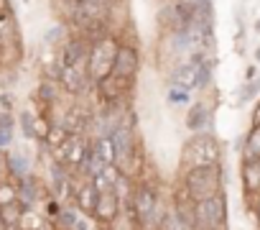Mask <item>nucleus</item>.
Wrapping results in <instances>:
<instances>
[{"mask_svg":"<svg viewBox=\"0 0 260 230\" xmlns=\"http://www.w3.org/2000/svg\"><path fill=\"white\" fill-rule=\"evenodd\" d=\"M92 154V143L87 141V136H69L56 151H54V159L56 164H61L64 169L69 171H79L84 166V161L89 159Z\"/></svg>","mask_w":260,"mask_h":230,"instance_id":"nucleus-6","label":"nucleus"},{"mask_svg":"<svg viewBox=\"0 0 260 230\" xmlns=\"http://www.w3.org/2000/svg\"><path fill=\"white\" fill-rule=\"evenodd\" d=\"M209 123H212V110H209V105H207V102H194V105L189 107V112H186V128L197 136V133H207Z\"/></svg>","mask_w":260,"mask_h":230,"instance_id":"nucleus-15","label":"nucleus"},{"mask_svg":"<svg viewBox=\"0 0 260 230\" xmlns=\"http://www.w3.org/2000/svg\"><path fill=\"white\" fill-rule=\"evenodd\" d=\"M227 197L224 192L194 205V230H227Z\"/></svg>","mask_w":260,"mask_h":230,"instance_id":"nucleus-5","label":"nucleus"},{"mask_svg":"<svg viewBox=\"0 0 260 230\" xmlns=\"http://www.w3.org/2000/svg\"><path fill=\"white\" fill-rule=\"evenodd\" d=\"M209 79H212V69L209 67H204V64H194V62H186V64H181V67H176L174 69V74H171V84H176V87H184V90H204L207 84H209Z\"/></svg>","mask_w":260,"mask_h":230,"instance_id":"nucleus-7","label":"nucleus"},{"mask_svg":"<svg viewBox=\"0 0 260 230\" xmlns=\"http://www.w3.org/2000/svg\"><path fill=\"white\" fill-rule=\"evenodd\" d=\"M189 100H191V92H189V90L176 87V84L169 87V102H174V105H186Z\"/></svg>","mask_w":260,"mask_h":230,"instance_id":"nucleus-25","label":"nucleus"},{"mask_svg":"<svg viewBox=\"0 0 260 230\" xmlns=\"http://www.w3.org/2000/svg\"><path fill=\"white\" fill-rule=\"evenodd\" d=\"M0 11H11V3H8V0H0Z\"/></svg>","mask_w":260,"mask_h":230,"instance_id":"nucleus-34","label":"nucleus"},{"mask_svg":"<svg viewBox=\"0 0 260 230\" xmlns=\"http://www.w3.org/2000/svg\"><path fill=\"white\" fill-rule=\"evenodd\" d=\"M59 84L69 95H82L87 87V67H59Z\"/></svg>","mask_w":260,"mask_h":230,"instance_id":"nucleus-14","label":"nucleus"},{"mask_svg":"<svg viewBox=\"0 0 260 230\" xmlns=\"http://www.w3.org/2000/svg\"><path fill=\"white\" fill-rule=\"evenodd\" d=\"M21 128L26 138H36V115L34 112H21Z\"/></svg>","mask_w":260,"mask_h":230,"instance_id":"nucleus-26","label":"nucleus"},{"mask_svg":"<svg viewBox=\"0 0 260 230\" xmlns=\"http://www.w3.org/2000/svg\"><path fill=\"white\" fill-rule=\"evenodd\" d=\"M0 230H6V225H3V217H0Z\"/></svg>","mask_w":260,"mask_h":230,"instance_id":"nucleus-35","label":"nucleus"},{"mask_svg":"<svg viewBox=\"0 0 260 230\" xmlns=\"http://www.w3.org/2000/svg\"><path fill=\"white\" fill-rule=\"evenodd\" d=\"M92 44L84 36H74L61 46L59 54V67H87V56H89Z\"/></svg>","mask_w":260,"mask_h":230,"instance_id":"nucleus-10","label":"nucleus"},{"mask_svg":"<svg viewBox=\"0 0 260 230\" xmlns=\"http://www.w3.org/2000/svg\"><path fill=\"white\" fill-rule=\"evenodd\" d=\"M3 174H8V166H6V156H3V151H0V177Z\"/></svg>","mask_w":260,"mask_h":230,"instance_id":"nucleus-32","label":"nucleus"},{"mask_svg":"<svg viewBox=\"0 0 260 230\" xmlns=\"http://www.w3.org/2000/svg\"><path fill=\"white\" fill-rule=\"evenodd\" d=\"M120 207H122V194H120V189H115V192H102L100 199H97V207H94L92 220H94L97 225H102V227H112V225L117 222V217H120Z\"/></svg>","mask_w":260,"mask_h":230,"instance_id":"nucleus-9","label":"nucleus"},{"mask_svg":"<svg viewBox=\"0 0 260 230\" xmlns=\"http://www.w3.org/2000/svg\"><path fill=\"white\" fill-rule=\"evenodd\" d=\"M6 166H8V174L16 177V179H21V177L28 174V161H26L23 154H11V156H6Z\"/></svg>","mask_w":260,"mask_h":230,"instance_id":"nucleus-22","label":"nucleus"},{"mask_svg":"<svg viewBox=\"0 0 260 230\" xmlns=\"http://www.w3.org/2000/svg\"><path fill=\"white\" fill-rule=\"evenodd\" d=\"M255 126H260V102L255 105V110H252V128Z\"/></svg>","mask_w":260,"mask_h":230,"instance_id":"nucleus-30","label":"nucleus"},{"mask_svg":"<svg viewBox=\"0 0 260 230\" xmlns=\"http://www.w3.org/2000/svg\"><path fill=\"white\" fill-rule=\"evenodd\" d=\"M6 126H13V118H11V112H0V128H6Z\"/></svg>","mask_w":260,"mask_h":230,"instance_id":"nucleus-29","label":"nucleus"},{"mask_svg":"<svg viewBox=\"0 0 260 230\" xmlns=\"http://www.w3.org/2000/svg\"><path fill=\"white\" fill-rule=\"evenodd\" d=\"M77 3H79V0H77Z\"/></svg>","mask_w":260,"mask_h":230,"instance_id":"nucleus-40","label":"nucleus"},{"mask_svg":"<svg viewBox=\"0 0 260 230\" xmlns=\"http://www.w3.org/2000/svg\"><path fill=\"white\" fill-rule=\"evenodd\" d=\"M16 189H18V199L31 210L36 205V199H39V182H36V177L26 174V177L16 179Z\"/></svg>","mask_w":260,"mask_h":230,"instance_id":"nucleus-18","label":"nucleus"},{"mask_svg":"<svg viewBox=\"0 0 260 230\" xmlns=\"http://www.w3.org/2000/svg\"><path fill=\"white\" fill-rule=\"evenodd\" d=\"M97 199H100V192L94 187L92 179H82L74 189V207L84 215V217H92L94 215V207H97Z\"/></svg>","mask_w":260,"mask_h":230,"instance_id":"nucleus-13","label":"nucleus"},{"mask_svg":"<svg viewBox=\"0 0 260 230\" xmlns=\"http://www.w3.org/2000/svg\"><path fill=\"white\" fill-rule=\"evenodd\" d=\"M255 59H257V62H260V49H257V54H255Z\"/></svg>","mask_w":260,"mask_h":230,"instance_id":"nucleus-36","label":"nucleus"},{"mask_svg":"<svg viewBox=\"0 0 260 230\" xmlns=\"http://www.w3.org/2000/svg\"><path fill=\"white\" fill-rule=\"evenodd\" d=\"M92 182H94V187H97L100 194H102V192H115V189H120L122 171H120V166H102V169L92 177Z\"/></svg>","mask_w":260,"mask_h":230,"instance_id":"nucleus-17","label":"nucleus"},{"mask_svg":"<svg viewBox=\"0 0 260 230\" xmlns=\"http://www.w3.org/2000/svg\"><path fill=\"white\" fill-rule=\"evenodd\" d=\"M97 87H100V92L105 95V100H110V102H117V100H120V95H122V90H127L130 84L110 74V77H107V79H102Z\"/></svg>","mask_w":260,"mask_h":230,"instance_id":"nucleus-19","label":"nucleus"},{"mask_svg":"<svg viewBox=\"0 0 260 230\" xmlns=\"http://www.w3.org/2000/svg\"><path fill=\"white\" fill-rule=\"evenodd\" d=\"M72 230H89V225H87V217H79V220H77V225H74Z\"/></svg>","mask_w":260,"mask_h":230,"instance_id":"nucleus-31","label":"nucleus"},{"mask_svg":"<svg viewBox=\"0 0 260 230\" xmlns=\"http://www.w3.org/2000/svg\"><path fill=\"white\" fill-rule=\"evenodd\" d=\"M240 182H242L245 197L250 202H255V197L260 194V159H242Z\"/></svg>","mask_w":260,"mask_h":230,"instance_id":"nucleus-12","label":"nucleus"},{"mask_svg":"<svg viewBox=\"0 0 260 230\" xmlns=\"http://www.w3.org/2000/svg\"><path fill=\"white\" fill-rule=\"evenodd\" d=\"M255 220H257V225H260V194L255 197Z\"/></svg>","mask_w":260,"mask_h":230,"instance_id":"nucleus-33","label":"nucleus"},{"mask_svg":"<svg viewBox=\"0 0 260 230\" xmlns=\"http://www.w3.org/2000/svg\"><path fill=\"white\" fill-rule=\"evenodd\" d=\"M141 69V51L130 44H120L117 46V54H115V67H112V77L133 84L136 74Z\"/></svg>","mask_w":260,"mask_h":230,"instance_id":"nucleus-8","label":"nucleus"},{"mask_svg":"<svg viewBox=\"0 0 260 230\" xmlns=\"http://www.w3.org/2000/svg\"><path fill=\"white\" fill-rule=\"evenodd\" d=\"M181 189L197 205L222 192V164L219 166H194L186 169L181 177Z\"/></svg>","mask_w":260,"mask_h":230,"instance_id":"nucleus-2","label":"nucleus"},{"mask_svg":"<svg viewBox=\"0 0 260 230\" xmlns=\"http://www.w3.org/2000/svg\"><path fill=\"white\" fill-rule=\"evenodd\" d=\"M117 39L115 36H102L97 41H92L89 56H87V77L100 84L102 79H107L112 74L115 67V54H117Z\"/></svg>","mask_w":260,"mask_h":230,"instance_id":"nucleus-4","label":"nucleus"},{"mask_svg":"<svg viewBox=\"0 0 260 230\" xmlns=\"http://www.w3.org/2000/svg\"><path fill=\"white\" fill-rule=\"evenodd\" d=\"M0 36H3V34H0Z\"/></svg>","mask_w":260,"mask_h":230,"instance_id":"nucleus-39","label":"nucleus"},{"mask_svg":"<svg viewBox=\"0 0 260 230\" xmlns=\"http://www.w3.org/2000/svg\"><path fill=\"white\" fill-rule=\"evenodd\" d=\"M67 138H69V133H67L61 126H51V131H49V136H46V146H49L51 151H56Z\"/></svg>","mask_w":260,"mask_h":230,"instance_id":"nucleus-24","label":"nucleus"},{"mask_svg":"<svg viewBox=\"0 0 260 230\" xmlns=\"http://www.w3.org/2000/svg\"><path fill=\"white\" fill-rule=\"evenodd\" d=\"M92 154L97 156V161L102 166H117V151H115V141L112 133H102L92 141Z\"/></svg>","mask_w":260,"mask_h":230,"instance_id":"nucleus-16","label":"nucleus"},{"mask_svg":"<svg viewBox=\"0 0 260 230\" xmlns=\"http://www.w3.org/2000/svg\"><path fill=\"white\" fill-rule=\"evenodd\" d=\"M13 202H18V189H16V182H0V207L13 205Z\"/></svg>","mask_w":260,"mask_h":230,"instance_id":"nucleus-23","label":"nucleus"},{"mask_svg":"<svg viewBox=\"0 0 260 230\" xmlns=\"http://www.w3.org/2000/svg\"><path fill=\"white\" fill-rule=\"evenodd\" d=\"M242 159H260V126L250 128V133H247V138H245Z\"/></svg>","mask_w":260,"mask_h":230,"instance_id":"nucleus-21","label":"nucleus"},{"mask_svg":"<svg viewBox=\"0 0 260 230\" xmlns=\"http://www.w3.org/2000/svg\"><path fill=\"white\" fill-rule=\"evenodd\" d=\"M181 161L186 169L194 166H219L222 164V143L212 133H197L184 143Z\"/></svg>","mask_w":260,"mask_h":230,"instance_id":"nucleus-3","label":"nucleus"},{"mask_svg":"<svg viewBox=\"0 0 260 230\" xmlns=\"http://www.w3.org/2000/svg\"><path fill=\"white\" fill-rule=\"evenodd\" d=\"M255 28H257V31H260V21H257V23H255Z\"/></svg>","mask_w":260,"mask_h":230,"instance_id":"nucleus-37","label":"nucleus"},{"mask_svg":"<svg viewBox=\"0 0 260 230\" xmlns=\"http://www.w3.org/2000/svg\"><path fill=\"white\" fill-rule=\"evenodd\" d=\"M69 136H87L89 126H92V112L84 107V105H72L67 112H64V118L59 123Z\"/></svg>","mask_w":260,"mask_h":230,"instance_id":"nucleus-11","label":"nucleus"},{"mask_svg":"<svg viewBox=\"0 0 260 230\" xmlns=\"http://www.w3.org/2000/svg\"><path fill=\"white\" fill-rule=\"evenodd\" d=\"M260 92V79H250L242 90H240V102H247V100H252L255 95Z\"/></svg>","mask_w":260,"mask_h":230,"instance_id":"nucleus-27","label":"nucleus"},{"mask_svg":"<svg viewBox=\"0 0 260 230\" xmlns=\"http://www.w3.org/2000/svg\"><path fill=\"white\" fill-rule=\"evenodd\" d=\"M6 230H21V227H6Z\"/></svg>","mask_w":260,"mask_h":230,"instance_id":"nucleus-38","label":"nucleus"},{"mask_svg":"<svg viewBox=\"0 0 260 230\" xmlns=\"http://www.w3.org/2000/svg\"><path fill=\"white\" fill-rule=\"evenodd\" d=\"M26 210H28V207H26L21 199L13 202V205L0 207V217H3V225H6V227H18V225H21V217H23Z\"/></svg>","mask_w":260,"mask_h":230,"instance_id":"nucleus-20","label":"nucleus"},{"mask_svg":"<svg viewBox=\"0 0 260 230\" xmlns=\"http://www.w3.org/2000/svg\"><path fill=\"white\" fill-rule=\"evenodd\" d=\"M130 205V220L138 230H156L161 220V192L148 179H141L127 192Z\"/></svg>","mask_w":260,"mask_h":230,"instance_id":"nucleus-1","label":"nucleus"},{"mask_svg":"<svg viewBox=\"0 0 260 230\" xmlns=\"http://www.w3.org/2000/svg\"><path fill=\"white\" fill-rule=\"evenodd\" d=\"M39 92H41V97H44L46 102H54V97H56V95H54V87H51V82H44V84L39 87Z\"/></svg>","mask_w":260,"mask_h":230,"instance_id":"nucleus-28","label":"nucleus"}]
</instances>
